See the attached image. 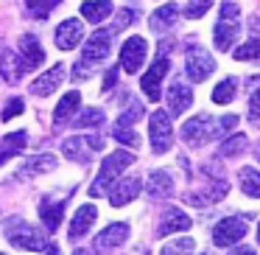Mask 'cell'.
<instances>
[{
  "label": "cell",
  "mask_w": 260,
  "mask_h": 255,
  "mask_svg": "<svg viewBox=\"0 0 260 255\" xmlns=\"http://www.w3.org/2000/svg\"><path fill=\"white\" fill-rule=\"evenodd\" d=\"M246 143H249L246 135H241V132H238V135H230L224 143H221L218 154H221V157H238V154L246 149Z\"/></svg>",
  "instance_id": "obj_31"
},
{
  "label": "cell",
  "mask_w": 260,
  "mask_h": 255,
  "mask_svg": "<svg viewBox=\"0 0 260 255\" xmlns=\"http://www.w3.org/2000/svg\"><path fill=\"white\" fill-rule=\"evenodd\" d=\"M73 255H92V252H90V249H87V247H79V249H76Z\"/></svg>",
  "instance_id": "obj_46"
},
{
  "label": "cell",
  "mask_w": 260,
  "mask_h": 255,
  "mask_svg": "<svg viewBox=\"0 0 260 255\" xmlns=\"http://www.w3.org/2000/svg\"><path fill=\"white\" fill-rule=\"evenodd\" d=\"M176 20H179V6H176V3H165V6L154 9V14L148 17V25H151V31L162 34V31H168Z\"/></svg>",
  "instance_id": "obj_23"
},
{
  "label": "cell",
  "mask_w": 260,
  "mask_h": 255,
  "mask_svg": "<svg viewBox=\"0 0 260 255\" xmlns=\"http://www.w3.org/2000/svg\"><path fill=\"white\" fill-rule=\"evenodd\" d=\"M235 126H238V115H224V118H218L215 121V137H226Z\"/></svg>",
  "instance_id": "obj_40"
},
{
  "label": "cell",
  "mask_w": 260,
  "mask_h": 255,
  "mask_svg": "<svg viewBox=\"0 0 260 255\" xmlns=\"http://www.w3.org/2000/svg\"><path fill=\"white\" fill-rule=\"evenodd\" d=\"M25 146H28V135H25V132H12V135H6L0 140V165L9 163L12 157H17Z\"/></svg>",
  "instance_id": "obj_24"
},
{
  "label": "cell",
  "mask_w": 260,
  "mask_h": 255,
  "mask_svg": "<svg viewBox=\"0 0 260 255\" xmlns=\"http://www.w3.org/2000/svg\"><path fill=\"white\" fill-rule=\"evenodd\" d=\"M20 65H23V73H28V70H37L42 62H45V51H42L40 40H37L34 34H23L20 37Z\"/></svg>",
  "instance_id": "obj_13"
},
{
  "label": "cell",
  "mask_w": 260,
  "mask_h": 255,
  "mask_svg": "<svg viewBox=\"0 0 260 255\" xmlns=\"http://www.w3.org/2000/svg\"><path fill=\"white\" fill-rule=\"evenodd\" d=\"M48 255H59V249H56V247H53V244H51V247H48Z\"/></svg>",
  "instance_id": "obj_47"
},
{
  "label": "cell",
  "mask_w": 260,
  "mask_h": 255,
  "mask_svg": "<svg viewBox=\"0 0 260 255\" xmlns=\"http://www.w3.org/2000/svg\"><path fill=\"white\" fill-rule=\"evenodd\" d=\"M115 81H118V68H109L107 70V79H104V90H112Z\"/></svg>",
  "instance_id": "obj_43"
},
{
  "label": "cell",
  "mask_w": 260,
  "mask_h": 255,
  "mask_svg": "<svg viewBox=\"0 0 260 255\" xmlns=\"http://www.w3.org/2000/svg\"><path fill=\"white\" fill-rule=\"evenodd\" d=\"M0 76L6 79V84H17L20 76H23V65H20V56L9 48H3L0 53Z\"/></svg>",
  "instance_id": "obj_25"
},
{
  "label": "cell",
  "mask_w": 260,
  "mask_h": 255,
  "mask_svg": "<svg viewBox=\"0 0 260 255\" xmlns=\"http://www.w3.org/2000/svg\"><path fill=\"white\" fill-rule=\"evenodd\" d=\"M249 118L252 124H260V84L252 90V98H249Z\"/></svg>",
  "instance_id": "obj_42"
},
{
  "label": "cell",
  "mask_w": 260,
  "mask_h": 255,
  "mask_svg": "<svg viewBox=\"0 0 260 255\" xmlns=\"http://www.w3.org/2000/svg\"><path fill=\"white\" fill-rule=\"evenodd\" d=\"M238 180H241V191L246 193V196H254L260 199V171L252 168V165H246V168H241V174H238Z\"/></svg>",
  "instance_id": "obj_29"
},
{
  "label": "cell",
  "mask_w": 260,
  "mask_h": 255,
  "mask_svg": "<svg viewBox=\"0 0 260 255\" xmlns=\"http://www.w3.org/2000/svg\"><path fill=\"white\" fill-rule=\"evenodd\" d=\"M112 135H115V140H118V143H123V146H129V149H137V146H140V135H137V132L132 129V126L115 124Z\"/></svg>",
  "instance_id": "obj_32"
},
{
  "label": "cell",
  "mask_w": 260,
  "mask_h": 255,
  "mask_svg": "<svg viewBox=\"0 0 260 255\" xmlns=\"http://www.w3.org/2000/svg\"><path fill=\"white\" fill-rule=\"evenodd\" d=\"M81 37H84V25H81V20H64L62 25L56 29V48H62V51H73L76 45L81 42Z\"/></svg>",
  "instance_id": "obj_15"
},
{
  "label": "cell",
  "mask_w": 260,
  "mask_h": 255,
  "mask_svg": "<svg viewBox=\"0 0 260 255\" xmlns=\"http://www.w3.org/2000/svg\"><path fill=\"white\" fill-rule=\"evenodd\" d=\"M168 70H171L168 56H159L157 62L146 70V76L140 79V87H143L148 101H159V96H162V79L168 76Z\"/></svg>",
  "instance_id": "obj_10"
},
{
  "label": "cell",
  "mask_w": 260,
  "mask_h": 255,
  "mask_svg": "<svg viewBox=\"0 0 260 255\" xmlns=\"http://www.w3.org/2000/svg\"><path fill=\"white\" fill-rule=\"evenodd\" d=\"M146 191H148L151 199H168L171 193H174V177H171L168 171H162V168L151 171L148 180H146Z\"/></svg>",
  "instance_id": "obj_22"
},
{
  "label": "cell",
  "mask_w": 260,
  "mask_h": 255,
  "mask_svg": "<svg viewBox=\"0 0 260 255\" xmlns=\"http://www.w3.org/2000/svg\"><path fill=\"white\" fill-rule=\"evenodd\" d=\"M246 219L243 216H226V219H221L218 224H215L213 230V241L215 247H232V244H238L243 236H246Z\"/></svg>",
  "instance_id": "obj_8"
},
{
  "label": "cell",
  "mask_w": 260,
  "mask_h": 255,
  "mask_svg": "<svg viewBox=\"0 0 260 255\" xmlns=\"http://www.w3.org/2000/svg\"><path fill=\"white\" fill-rule=\"evenodd\" d=\"M56 168V157L53 154H37V157H28L17 171V180H31V177L48 174V171Z\"/></svg>",
  "instance_id": "obj_21"
},
{
  "label": "cell",
  "mask_w": 260,
  "mask_h": 255,
  "mask_svg": "<svg viewBox=\"0 0 260 255\" xmlns=\"http://www.w3.org/2000/svg\"><path fill=\"white\" fill-rule=\"evenodd\" d=\"M257 244H260V224H257Z\"/></svg>",
  "instance_id": "obj_48"
},
{
  "label": "cell",
  "mask_w": 260,
  "mask_h": 255,
  "mask_svg": "<svg viewBox=\"0 0 260 255\" xmlns=\"http://www.w3.org/2000/svg\"><path fill=\"white\" fill-rule=\"evenodd\" d=\"M135 23V12H132V9H118V14H115V23H112V37L115 34H120V31L123 29H129V25Z\"/></svg>",
  "instance_id": "obj_38"
},
{
  "label": "cell",
  "mask_w": 260,
  "mask_h": 255,
  "mask_svg": "<svg viewBox=\"0 0 260 255\" xmlns=\"http://www.w3.org/2000/svg\"><path fill=\"white\" fill-rule=\"evenodd\" d=\"M235 93H238V79L226 76V79H221L218 84H215V90H213V101H215V104H230L232 98H235Z\"/></svg>",
  "instance_id": "obj_30"
},
{
  "label": "cell",
  "mask_w": 260,
  "mask_h": 255,
  "mask_svg": "<svg viewBox=\"0 0 260 255\" xmlns=\"http://www.w3.org/2000/svg\"><path fill=\"white\" fill-rule=\"evenodd\" d=\"M79 107H81V96L76 90L68 93V96L56 104V109H53V124L59 126V124H64V121H70L76 112H79Z\"/></svg>",
  "instance_id": "obj_26"
},
{
  "label": "cell",
  "mask_w": 260,
  "mask_h": 255,
  "mask_svg": "<svg viewBox=\"0 0 260 255\" xmlns=\"http://www.w3.org/2000/svg\"><path fill=\"white\" fill-rule=\"evenodd\" d=\"M143 118V104L140 101H132L129 104V109H123V115H120L115 124H123V126H135L137 121Z\"/></svg>",
  "instance_id": "obj_37"
},
{
  "label": "cell",
  "mask_w": 260,
  "mask_h": 255,
  "mask_svg": "<svg viewBox=\"0 0 260 255\" xmlns=\"http://www.w3.org/2000/svg\"><path fill=\"white\" fill-rule=\"evenodd\" d=\"M73 124L79 126V129H87V126H101L104 124V112L98 107H90V109H84V112L73 121Z\"/></svg>",
  "instance_id": "obj_35"
},
{
  "label": "cell",
  "mask_w": 260,
  "mask_h": 255,
  "mask_svg": "<svg viewBox=\"0 0 260 255\" xmlns=\"http://www.w3.org/2000/svg\"><path fill=\"white\" fill-rule=\"evenodd\" d=\"M140 191H143L140 177H120V180H115V185L107 191L109 193V205H112V208H123V205L135 202Z\"/></svg>",
  "instance_id": "obj_12"
},
{
  "label": "cell",
  "mask_w": 260,
  "mask_h": 255,
  "mask_svg": "<svg viewBox=\"0 0 260 255\" xmlns=\"http://www.w3.org/2000/svg\"><path fill=\"white\" fill-rule=\"evenodd\" d=\"M230 255H257V252H254L252 247H238L235 252H230Z\"/></svg>",
  "instance_id": "obj_45"
},
{
  "label": "cell",
  "mask_w": 260,
  "mask_h": 255,
  "mask_svg": "<svg viewBox=\"0 0 260 255\" xmlns=\"http://www.w3.org/2000/svg\"><path fill=\"white\" fill-rule=\"evenodd\" d=\"M226 191H230V185H226L224 180H221V182H213V185H207L204 191H190V193H187V205H196V208H207V205L221 202V199L226 196Z\"/></svg>",
  "instance_id": "obj_20"
},
{
  "label": "cell",
  "mask_w": 260,
  "mask_h": 255,
  "mask_svg": "<svg viewBox=\"0 0 260 255\" xmlns=\"http://www.w3.org/2000/svg\"><path fill=\"white\" fill-rule=\"evenodd\" d=\"M249 29H252L254 40H260V14H252V17H249Z\"/></svg>",
  "instance_id": "obj_44"
},
{
  "label": "cell",
  "mask_w": 260,
  "mask_h": 255,
  "mask_svg": "<svg viewBox=\"0 0 260 255\" xmlns=\"http://www.w3.org/2000/svg\"><path fill=\"white\" fill-rule=\"evenodd\" d=\"M109 14H112L109 0H87V3H81V17L90 20V23H104Z\"/></svg>",
  "instance_id": "obj_27"
},
{
  "label": "cell",
  "mask_w": 260,
  "mask_h": 255,
  "mask_svg": "<svg viewBox=\"0 0 260 255\" xmlns=\"http://www.w3.org/2000/svg\"><path fill=\"white\" fill-rule=\"evenodd\" d=\"M182 137H185V143L193 146V149L204 146V143L215 140V121L210 118L207 112L196 115V118L185 121V126H182Z\"/></svg>",
  "instance_id": "obj_5"
},
{
  "label": "cell",
  "mask_w": 260,
  "mask_h": 255,
  "mask_svg": "<svg viewBox=\"0 0 260 255\" xmlns=\"http://www.w3.org/2000/svg\"><path fill=\"white\" fill-rule=\"evenodd\" d=\"M238 31H241V9H238V0H221L218 23H215V31H213L215 48L221 53H226L235 45Z\"/></svg>",
  "instance_id": "obj_1"
},
{
  "label": "cell",
  "mask_w": 260,
  "mask_h": 255,
  "mask_svg": "<svg viewBox=\"0 0 260 255\" xmlns=\"http://www.w3.org/2000/svg\"><path fill=\"white\" fill-rule=\"evenodd\" d=\"M59 0H25V6H28V12L34 14V17H48V14L53 12V6H56Z\"/></svg>",
  "instance_id": "obj_36"
},
{
  "label": "cell",
  "mask_w": 260,
  "mask_h": 255,
  "mask_svg": "<svg viewBox=\"0 0 260 255\" xmlns=\"http://www.w3.org/2000/svg\"><path fill=\"white\" fill-rule=\"evenodd\" d=\"M210 6H213V0H190V3H187V9H185V17L199 20V17H204V14H207Z\"/></svg>",
  "instance_id": "obj_39"
},
{
  "label": "cell",
  "mask_w": 260,
  "mask_h": 255,
  "mask_svg": "<svg viewBox=\"0 0 260 255\" xmlns=\"http://www.w3.org/2000/svg\"><path fill=\"white\" fill-rule=\"evenodd\" d=\"M109 48H112V31L109 29H101V31H92V37L87 40L84 45V53H81L79 65H84L87 70L101 65L104 59L109 56Z\"/></svg>",
  "instance_id": "obj_6"
},
{
  "label": "cell",
  "mask_w": 260,
  "mask_h": 255,
  "mask_svg": "<svg viewBox=\"0 0 260 255\" xmlns=\"http://www.w3.org/2000/svg\"><path fill=\"white\" fill-rule=\"evenodd\" d=\"M6 241L12 244V247H17V249H31V252H42V249H48L51 244H48V238L42 236L37 227H31L28 221H23V219H9L6 221Z\"/></svg>",
  "instance_id": "obj_3"
},
{
  "label": "cell",
  "mask_w": 260,
  "mask_h": 255,
  "mask_svg": "<svg viewBox=\"0 0 260 255\" xmlns=\"http://www.w3.org/2000/svg\"><path fill=\"white\" fill-rule=\"evenodd\" d=\"M62 81H64V65H53V68L45 70L40 79L31 81L28 90L34 93V96H51V93L56 90L59 84H62Z\"/></svg>",
  "instance_id": "obj_19"
},
{
  "label": "cell",
  "mask_w": 260,
  "mask_h": 255,
  "mask_svg": "<svg viewBox=\"0 0 260 255\" xmlns=\"http://www.w3.org/2000/svg\"><path fill=\"white\" fill-rule=\"evenodd\" d=\"M62 216H64V202H42L40 205V219L42 224L48 227V233H53L59 224H62Z\"/></svg>",
  "instance_id": "obj_28"
},
{
  "label": "cell",
  "mask_w": 260,
  "mask_h": 255,
  "mask_svg": "<svg viewBox=\"0 0 260 255\" xmlns=\"http://www.w3.org/2000/svg\"><path fill=\"white\" fill-rule=\"evenodd\" d=\"M132 163H135V154L126 152V149L112 152L109 157H104L101 171H98L95 182L90 185V196H104V193H107L109 188L115 185V180H120V174H123V171L129 168Z\"/></svg>",
  "instance_id": "obj_2"
},
{
  "label": "cell",
  "mask_w": 260,
  "mask_h": 255,
  "mask_svg": "<svg viewBox=\"0 0 260 255\" xmlns=\"http://www.w3.org/2000/svg\"><path fill=\"white\" fill-rule=\"evenodd\" d=\"M193 104V90L185 84V81H171L168 90V115H182L187 107Z\"/></svg>",
  "instance_id": "obj_17"
},
{
  "label": "cell",
  "mask_w": 260,
  "mask_h": 255,
  "mask_svg": "<svg viewBox=\"0 0 260 255\" xmlns=\"http://www.w3.org/2000/svg\"><path fill=\"white\" fill-rule=\"evenodd\" d=\"M193 247H196V241H193V238H176V241L165 244L159 255H190Z\"/></svg>",
  "instance_id": "obj_34"
},
{
  "label": "cell",
  "mask_w": 260,
  "mask_h": 255,
  "mask_svg": "<svg viewBox=\"0 0 260 255\" xmlns=\"http://www.w3.org/2000/svg\"><path fill=\"white\" fill-rule=\"evenodd\" d=\"M101 149H104V140L98 135H70L62 143L64 157L76 160V163H87L92 157V152H101Z\"/></svg>",
  "instance_id": "obj_7"
},
{
  "label": "cell",
  "mask_w": 260,
  "mask_h": 255,
  "mask_svg": "<svg viewBox=\"0 0 260 255\" xmlns=\"http://www.w3.org/2000/svg\"><path fill=\"white\" fill-rule=\"evenodd\" d=\"M148 137H151V149L157 154H165L174 143V126H171V115L165 109H157L148 118Z\"/></svg>",
  "instance_id": "obj_4"
},
{
  "label": "cell",
  "mask_w": 260,
  "mask_h": 255,
  "mask_svg": "<svg viewBox=\"0 0 260 255\" xmlns=\"http://www.w3.org/2000/svg\"><path fill=\"white\" fill-rule=\"evenodd\" d=\"M146 53H148L146 40L143 37H129L123 42V48H120V68L126 73H137L143 68V62H146Z\"/></svg>",
  "instance_id": "obj_11"
},
{
  "label": "cell",
  "mask_w": 260,
  "mask_h": 255,
  "mask_svg": "<svg viewBox=\"0 0 260 255\" xmlns=\"http://www.w3.org/2000/svg\"><path fill=\"white\" fill-rule=\"evenodd\" d=\"M95 216H98L95 205H81V208L76 210L73 221H70V230H68L70 241H79L81 236H87V233H90V227H92V221H95Z\"/></svg>",
  "instance_id": "obj_18"
},
{
  "label": "cell",
  "mask_w": 260,
  "mask_h": 255,
  "mask_svg": "<svg viewBox=\"0 0 260 255\" xmlns=\"http://www.w3.org/2000/svg\"><path fill=\"white\" fill-rule=\"evenodd\" d=\"M190 216L179 208H168L159 219V227H157V236H171V233H185L190 227Z\"/></svg>",
  "instance_id": "obj_16"
},
{
  "label": "cell",
  "mask_w": 260,
  "mask_h": 255,
  "mask_svg": "<svg viewBox=\"0 0 260 255\" xmlns=\"http://www.w3.org/2000/svg\"><path fill=\"white\" fill-rule=\"evenodd\" d=\"M215 70V59L210 56L204 48L190 45L187 48V56H185V73L190 81H204L210 73Z\"/></svg>",
  "instance_id": "obj_9"
},
{
  "label": "cell",
  "mask_w": 260,
  "mask_h": 255,
  "mask_svg": "<svg viewBox=\"0 0 260 255\" xmlns=\"http://www.w3.org/2000/svg\"><path fill=\"white\" fill-rule=\"evenodd\" d=\"M23 109H25L23 98H12V101H9L6 107H3V115H0V118H3V121H12V118H17V115L23 112Z\"/></svg>",
  "instance_id": "obj_41"
},
{
  "label": "cell",
  "mask_w": 260,
  "mask_h": 255,
  "mask_svg": "<svg viewBox=\"0 0 260 255\" xmlns=\"http://www.w3.org/2000/svg\"><path fill=\"white\" fill-rule=\"evenodd\" d=\"M126 238H129V224H126V221H115V224L104 227V230L98 233L95 241H92V247H95L98 252H109V249L120 247Z\"/></svg>",
  "instance_id": "obj_14"
},
{
  "label": "cell",
  "mask_w": 260,
  "mask_h": 255,
  "mask_svg": "<svg viewBox=\"0 0 260 255\" xmlns=\"http://www.w3.org/2000/svg\"><path fill=\"white\" fill-rule=\"evenodd\" d=\"M232 56H235L238 62H252V59H260V40H249V42H243V45H238Z\"/></svg>",
  "instance_id": "obj_33"
}]
</instances>
